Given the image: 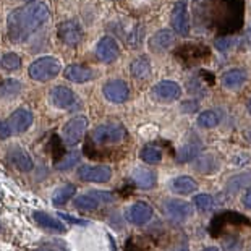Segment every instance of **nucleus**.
Wrapping results in <instances>:
<instances>
[{
  "mask_svg": "<svg viewBox=\"0 0 251 251\" xmlns=\"http://www.w3.org/2000/svg\"><path fill=\"white\" fill-rule=\"evenodd\" d=\"M245 0H195L193 18L200 29L228 36L242 28Z\"/></svg>",
  "mask_w": 251,
  "mask_h": 251,
  "instance_id": "nucleus-1",
  "label": "nucleus"
},
{
  "mask_svg": "<svg viewBox=\"0 0 251 251\" xmlns=\"http://www.w3.org/2000/svg\"><path fill=\"white\" fill-rule=\"evenodd\" d=\"M49 20L50 12L47 3L44 2H33L13 10L7 18V31L10 41L25 42L34 31L42 28Z\"/></svg>",
  "mask_w": 251,
  "mask_h": 251,
  "instance_id": "nucleus-2",
  "label": "nucleus"
},
{
  "mask_svg": "<svg viewBox=\"0 0 251 251\" xmlns=\"http://www.w3.org/2000/svg\"><path fill=\"white\" fill-rule=\"evenodd\" d=\"M60 72H62L60 62H58L55 57H50V55L37 58V60H34L28 68V73H29L31 79H34V81H41V83H46V81L54 79L55 76H58V73Z\"/></svg>",
  "mask_w": 251,
  "mask_h": 251,
  "instance_id": "nucleus-3",
  "label": "nucleus"
},
{
  "mask_svg": "<svg viewBox=\"0 0 251 251\" xmlns=\"http://www.w3.org/2000/svg\"><path fill=\"white\" fill-rule=\"evenodd\" d=\"M128 131L124 125L120 124H102L96 126L91 133V141L98 146H105V144H120L126 140Z\"/></svg>",
  "mask_w": 251,
  "mask_h": 251,
  "instance_id": "nucleus-4",
  "label": "nucleus"
},
{
  "mask_svg": "<svg viewBox=\"0 0 251 251\" xmlns=\"http://www.w3.org/2000/svg\"><path fill=\"white\" fill-rule=\"evenodd\" d=\"M114 200L115 198L110 191L93 190V191H88V193L76 196V200H75V207L79 211H96L105 204L114 202Z\"/></svg>",
  "mask_w": 251,
  "mask_h": 251,
  "instance_id": "nucleus-5",
  "label": "nucleus"
},
{
  "mask_svg": "<svg viewBox=\"0 0 251 251\" xmlns=\"http://www.w3.org/2000/svg\"><path fill=\"white\" fill-rule=\"evenodd\" d=\"M170 23L174 31L181 37H188L191 31V23L188 17V5L186 0H177L174 5L172 15H170Z\"/></svg>",
  "mask_w": 251,
  "mask_h": 251,
  "instance_id": "nucleus-6",
  "label": "nucleus"
},
{
  "mask_svg": "<svg viewBox=\"0 0 251 251\" xmlns=\"http://www.w3.org/2000/svg\"><path fill=\"white\" fill-rule=\"evenodd\" d=\"M88 130V119L86 117H75L68 120L62 130V141L67 146H75L83 140L84 133Z\"/></svg>",
  "mask_w": 251,
  "mask_h": 251,
  "instance_id": "nucleus-7",
  "label": "nucleus"
},
{
  "mask_svg": "<svg viewBox=\"0 0 251 251\" xmlns=\"http://www.w3.org/2000/svg\"><path fill=\"white\" fill-rule=\"evenodd\" d=\"M78 177L89 183H107L112 178V169L109 165H81L78 169Z\"/></svg>",
  "mask_w": 251,
  "mask_h": 251,
  "instance_id": "nucleus-8",
  "label": "nucleus"
},
{
  "mask_svg": "<svg viewBox=\"0 0 251 251\" xmlns=\"http://www.w3.org/2000/svg\"><path fill=\"white\" fill-rule=\"evenodd\" d=\"M151 96L159 102H174L181 98V88L178 83L165 79L157 84H154L151 89Z\"/></svg>",
  "mask_w": 251,
  "mask_h": 251,
  "instance_id": "nucleus-9",
  "label": "nucleus"
},
{
  "mask_svg": "<svg viewBox=\"0 0 251 251\" xmlns=\"http://www.w3.org/2000/svg\"><path fill=\"white\" fill-rule=\"evenodd\" d=\"M58 37L65 46L75 47L83 39V29L76 20H67L58 25Z\"/></svg>",
  "mask_w": 251,
  "mask_h": 251,
  "instance_id": "nucleus-10",
  "label": "nucleus"
},
{
  "mask_svg": "<svg viewBox=\"0 0 251 251\" xmlns=\"http://www.w3.org/2000/svg\"><path fill=\"white\" fill-rule=\"evenodd\" d=\"M102 94L109 102L122 104L130 98V89H128V84L122 79H110L104 84Z\"/></svg>",
  "mask_w": 251,
  "mask_h": 251,
  "instance_id": "nucleus-11",
  "label": "nucleus"
},
{
  "mask_svg": "<svg viewBox=\"0 0 251 251\" xmlns=\"http://www.w3.org/2000/svg\"><path fill=\"white\" fill-rule=\"evenodd\" d=\"M164 212L175 222H183L191 214H193V207L190 202L180 201V200H165L164 202Z\"/></svg>",
  "mask_w": 251,
  "mask_h": 251,
  "instance_id": "nucleus-12",
  "label": "nucleus"
},
{
  "mask_svg": "<svg viewBox=\"0 0 251 251\" xmlns=\"http://www.w3.org/2000/svg\"><path fill=\"white\" fill-rule=\"evenodd\" d=\"M33 112L28 109H18L8 117L7 124L12 130V135H21V133L29 130V126L33 125Z\"/></svg>",
  "mask_w": 251,
  "mask_h": 251,
  "instance_id": "nucleus-13",
  "label": "nucleus"
},
{
  "mask_svg": "<svg viewBox=\"0 0 251 251\" xmlns=\"http://www.w3.org/2000/svg\"><path fill=\"white\" fill-rule=\"evenodd\" d=\"M120 54L119 44L114 37L105 36L98 42V47H96V57L99 58L102 63H112L117 60V57Z\"/></svg>",
  "mask_w": 251,
  "mask_h": 251,
  "instance_id": "nucleus-14",
  "label": "nucleus"
},
{
  "mask_svg": "<svg viewBox=\"0 0 251 251\" xmlns=\"http://www.w3.org/2000/svg\"><path fill=\"white\" fill-rule=\"evenodd\" d=\"M126 221L133 226H144L151 221L152 217V207L146 202H135L126 209L125 212Z\"/></svg>",
  "mask_w": 251,
  "mask_h": 251,
  "instance_id": "nucleus-15",
  "label": "nucleus"
},
{
  "mask_svg": "<svg viewBox=\"0 0 251 251\" xmlns=\"http://www.w3.org/2000/svg\"><path fill=\"white\" fill-rule=\"evenodd\" d=\"M50 102L55 105L57 109H72L76 104V94L73 93L70 88L65 86H55L49 94Z\"/></svg>",
  "mask_w": 251,
  "mask_h": 251,
  "instance_id": "nucleus-16",
  "label": "nucleus"
},
{
  "mask_svg": "<svg viewBox=\"0 0 251 251\" xmlns=\"http://www.w3.org/2000/svg\"><path fill=\"white\" fill-rule=\"evenodd\" d=\"M175 46V34L170 29H161L149 39V49L156 54L169 50L170 47Z\"/></svg>",
  "mask_w": 251,
  "mask_h": 251,
  "instance_id": "nucleus-17",
  "label": "nucleus"
},
{
  "mask_svg": "<svg viewBox=\"0 0 251 251\" xmlns=\"http://www.w3.org/2000/svg\"><path fill=\"white\" fill-rule=\"evenodd\" d=\"M7 159H8L10 164L15 165V167H17L18 170H21V172H29V170H33V167H34L31 156L20 146L10 148V151L7 154Z\"/></svg>",
  "mask_w": 251,
  "mask_h": 251,
  "instance_id": "nucleus-18",
  "label": "nucleus"
},
{
  "mask_svg": "<svg viewBox=\"0 0 251 251\" xmlns=\"http://www.w3.org/2000/svg\"><path fill=\"white\" fill-rule=\"evenodd\" d=\"M247 79H248V73L245 68H230V70H227L222 75L221 83L226 89L235 91L242 88L247 83Z\"/></svg>",
  "mask_w": 251,
  "mask_h": 251,
  "instance_id": "nucleus-19",
  "label": "nucleus"
},
{
  "mask_svg": "<svg viewBox=\"0 0 251 251\" xmlns=\"http://www.w3.org/2000/svg\"><path fill=\"white\" fill-rule=\"evenodd\" d=\"M201 149H202V143L198 140L196 136H193L190 141H186L183 146H180L178 152H177V161L181 164L193 161L198 154L201 152Z\"/></svg>",
  "mask_w": 251,
  "mask_h": 251,
  "instance_id": "nucleus-20",
  "label": "nucleus"
},
{
  "mask_svg": "<svg viewBox=\"0 0 251 251\" xmlns=\"http://www.w3.org/2000/svg\"><path fill=\"white\" fill-rule=\"evenodd\" d=\"M63 76L73 83H86L93 79V70L83 65H68L63 70Z\"/></svg>",
  "mask_w": 251,
  "mask_h": 251,
  "instance_id": "nucleus-21",
  "label": "nucleus"
},
{
  "mask_svg": "<svg viewBox=\"0 0 251 251\" xmlns=\"http://www.w3.org/2000/svg\"><path fill=\"white\" fill-rule=\"evenodd\" d=\"M34 221L39 224L42 228H46V230H50V232H55V233L65 232V224H62L58 219L52 217L50 214H47V212L36 211L34 212Z\"/></svg>",
  "mask_w": 251,
  "mask_h": 251,
  "instance_id": "nucleus-22",
  "label": "nucleus"
},
{
  "mask_svg": "<svg viewBox=\"0 0 251 251\" xmlns=\"http://www.w3.org/2000/svg\"><path fill=\"white\" fill-rule=\"evenodd\" d=\"M207 54H209V50L204 49V47H201L200 44H185L177 52V55L181 58V60H190L193 63L202 60Z\"/></svg>",
  "mask_w": 251,
  "mask_h": 251,
  "instance_id": "nucleus-23",
  "label": "nucleus"
},
{
  "mask_svg": "<svg viewBox=\"0 0 251 251\" xmlns=\"http://www.w3.org/2000/svg\"><path fill=\"white\" fill-rule=\"evenodd\" d=\"M170 190L177 195H191L198 190V181L191 177H175L170 180Z\"/></svg>",
  "mask_w": 251,
  "mask_h": 251,
  "instance_id": "nucleus-24",
  "label": "nucleus"
},
{
  "mask_svg": "<svg viewBox=\"0 0 251 251\" xmlns=\"http://www.w3.org/2000/svg\"><path fill=\"white\" fill-rule=\"evenodd\" d=\"M131 177H133V181H135V185L141 190L154 188V185H156V181H157L156 174L148 169H135Z\"/></svg>",
  "mask_w": 251,
  "mask_h": 251,
  "instance_id": "nucleus-25",
  "label": "nucleus"
},
{
  "mask_svg": "<svg viewBox=\"0 0 251 251\" xmlns=\"http://www.w3.org/2000/svg\"><path fill=\"white\" fill-rule=\"evenodd\" d=\"M130 72H131V76L136 78V79L149 78V76H151V62H149V58L146 55L138 57L136 60L131 62Z\"/></svg>",
  "mask_w": 251,
  "mask_h": 251,
  "instance_id": "nucleus-26",
  "label": "nucleus"
},
{
  "mask_svg": "<svg viewBox=\"0 0 251 251\" xmlns=\"http://www.w3.org/2000/svg\"><path fill=\"white\" fill-rule=\"evenodd\" d=\"M193 167H195L196 172H200L202 175H211V174H214L219 167H221V162H219L217 157L212 156V154H206V156L198 159Z\"/></svg>",
  "mask_w": 251,
  "mask_h": 251,
  "instance_id": "nucleus-27",
  "label": "nucleus"
},
{
  "mask_svg": "<svg viewBox=\"0 0 251 251\" xmlns=\"http://www.w3.org/2000/svg\"><path fill=\"white\" fill-rule=\"evenodd\" d=\"M75 195H76V186L72 183H65L62 186H58V188L54 191V195H52V202H54L55 206H62L70 201Z\"/></svg>",
  "mask_w": 251,
  "mask_h": 251,
  "instance_id": "nucleus-28",
  "label": "nucleus"
},
{
  "mask_svg": "<svg viewBox=\"0 0 251 251\" xmlns=\"http://www.w3.org/2000/svg\"><path fill=\"white\" fill-rule=\"evenodd\" d=\"M21 83L18 79H3L0 83V99H15L21 93Z\"/></svg>",
  "mask_w": 251,
  "mask_h": 251,
  "instance_id": "nucleus-29",
  "label": "nucleus"
},
{
  "mask_svg": "<svg viewBox=\"0 0 251 251\" xmlns=\"http://www.w3.org/2000/svg\"><path fill=\"white\" fill-rule=\"evenodd\" d=\"M196 124L201 128H214L221 124V114L216 110H204L198 115Z\"/></svg>",
  "mask_w": 251,
  "mask_h": 251,
  "instance_id": "nucleus-30",
  "label": "nucleus"
},
{
  "mask_svg": "<svg viewBox=\"0 0 251 251\" xmlns=\"http://www.w3.org/2000/svg\"><path fill=\"white\" fill-rule=\"evenodd\" d=\"M141 159L146 164H159L162 161V152L156 146H144L141 151Z\"/></svg>",
  "mask_w": 251,
  "mask_h": 251,
  "instance_id": "nucleus-31",
  "label": "nucleus"
},
{
  "mask_svg": "<svg viewBox=\"0 0 251 251\" xmlns=\"http://www.w3.org/2000/svg\"><path fill=\"white\" fill-rule=\"evenodd\" d=\"M79 159H81V154L78 151H72L70 154H67L62 161H58L55 164V169L57 170H70L72 167H75V165L79 162Z\"/></svg>",
  "mask_w": 251,
  "mask_h": 251,
  "instance_id": "nucleus-32",
  "label": "nucleus"
},
{
  "mask_svg": "<svg viewBox=\"0 0 251 251\" xmlns=\"http://www.w3.org/2000/svg\"><path fill=\"white\" fill-rule=\"evenodd\" d=\"M250 181H251V174H240L227 183V191L228 193H237L240 188H243Z\"/></svg>",
  "mask_w": 251,
  "mask_h": 251,
  "instance_id": "nucleus-33",
  "label": "nucleus"
},
{
  "mask_svg": "<svg viewBox=\"0 0 251 251\" xmlns=\"http://www.w3.org/2000/svg\"><path fill=\"white\" fill-rule=\"evenodd\" d=\"M0 63H2V68H5V70L15 72L21 67V58L17 54H13V52H8V54H5L2 57V62Z\"/></svg>",
  "mask_w": 251,
  "mask_h": 251,
  "instance_id": "nucleus-34",
  "label": "nucleus"
},
{
  "mask_svg": "<svg viewBox=\"0 0 251 251\" xmlns=\"http://www.w3.org/2000/svg\"><path fill=\"white\" fill-rule=\"evenodd\" d=\"M193 202L200 211H211L212 207H214V198L211 195H206V193L196 195L193 198Z\"/></svg>",
  "mask_w": 251,
  "mask_h": 251,
  "instance_id": "nucleus-35",
  "label": "nucleus"
},
{
  "mask_svg": "<svg viewBox=\"0 0 251 251\" xmlns=\"http://www.w3.org/2000/svg\"><path fill=\"white\" fill-rule=\"evenodd\" d=\"M235 37H232V34H228V36H221V37H217L216 39V47H217V50H221V52H227V50H230L233 44H235Z\"/></svg>",
  "mask_w": 251,
  "mask_h": 251,
  "instance_id": "nucleus-36",
  "label": "nucleus"
},
{
  "mask_svg": "<svg viewBox=\"0 0 251 251\" xmlns=\"http://www.w3.org/2000/svg\"><path fill=\"white\" fill-rule=\"evenodd\" d=\"M128 44H130V47H133V49H136V47L141 46L143 42V28L141 26H136L135 29H133V33H130V36H128Z\"/></svg>",
  "mask_w": 251,
  "mask_h": 251,
  "instance_id": "nucleus-37",
  "label": "nucleus"
},
{
  "mask_svg": "<svg viewBox=\"0 0 251 251\" xmlns=\"http://www.w3.org/2000/svg\"><path fill=\"white\" fill-rule=\"evenodd\" d=\"M8 136H12V130L7 122H0V140H7Z\"/></svg>",
  "mask_w": 251,
  "mask_h": 251,
  "instance_id": "nucleus-38",
  "label": "nucleus"
},
{
  "mask_svg": "<svg viewBox=\"0 0 251 251\" xmlns=\"http://www.w3.org/2000/svg\"><path fill=\"white\" fill-rule=\"evenodd\" d=\"M60 216L62 219H65V221L68 222H72V224H76V226H88V221H83V219H76V217H72V216H68V214H63V212H60Z\"/></svg>",
  "mask_w": 251,
  "mask_h": 251,
  "instance_id": "nucleus-39",
  "label": "nucleus"
},
{
  "mask_svg": "<svg viewBox=\"0 0 251 251\" xmlns=\"http://www.w3.org/2000/svg\"><path fill=\"white\" fill-rule=\"evenodd\" d=\"M243 44L247 46V49H251V28H248L243 34Z\"/></svg>",
  "mask_w": 251,
  "mask_h": 251,
  "instance_id": "nucleus-40",
  "label": "nucleus"
},
{
  "mask_svg": "<svg viewBox=\"0 0 251 251\" xmlns=\"http://www.w3.org/2000/svg\"><path fill=\"white\" fill-rule=\"evenodd\" d=\"M243 206L247 207V209H251V188H248V191L243 196Z\"/></svg>",
  "mask_w": 251,
  "mask_h": 251,
  "instance_id": "nucleus-41",
  "label": "nucleus"
},
{
  "mask_svg": "<svg viewBox=\"0 0 251 251\" xmlns=\"http://www.w3.org/2000/svg\"><path fill=\"white\" fill-rule=\"evenodd\" d=\"M202 251H219V248H214V247H209V248H204Z\"/></svg>",
  "mask_w": 251,
  "mask_h": 251,
  "instance_id": "nucleus-42",
  "label": "nucleus"
},
{
  "mask_svg": "<svg viewBox=\"0 0 251 251\" xmlns=\"http://www.w3.org/2000/svg\"><path fill=\"white\" fill-rule=\"evenodd\" d=\"M247 109H248V112H250V114H251V99L248 100V105H247Z\"/></svg>",
  "mask_w": 251,
  "mask_h": 251,
  "instance_id": "nucleus-43",
  "label": "nucleus"
},
{
  "mask_svg": "<svg viewBox=\"0 0 251 251\" xmlns=\"http://www.w3.org/2000/svg\"><path fill=\"white\" fill-rule=\"evenodd\" d=\"M37 251H54V250H50V248H39Z\"/></svg>",
  "mask_w": 251,
  "mask_h": 251,
  "instance_id": "nucleus-44",
  "label": "nucleus"
},
{
  "mask_svg": "<svg viewBox=\"0 0 251 251\" xmlns=\"http://www.w3.org/2000/svg\"><path fill=\"white\" fill-rule=\"evenodd\" d=\"M0 232H2V226H0Z\"/></svg>",
  "mask_w": 251,
  "mask_h": 251,
  "instance_id": "nucleus-45",
  "label": "nucleus"
},
{
  "mask_svg": "<svg viewBox=\"0 0 251 251\" xmlns=\"http://www.w3.org/2000/svg\"><path fill=\"white\" fill-rule=\"evenodd\" d=\"M178 251H186V250H178Z\"/></svg>",
  "mask_w": 251,
  "mask_h": 251,
  "instance_id": "nucleus-46",
  "label": "nucleus"
}]
</instances>
